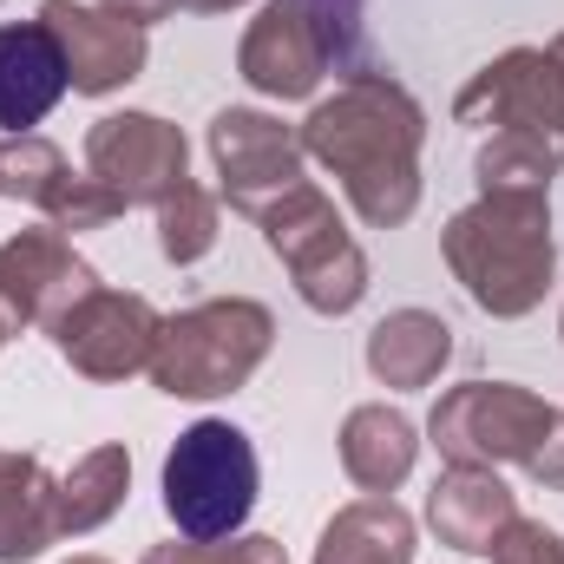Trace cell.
I'll use <instances>...</instances> for the list:
<instances>
[{"label":"cell","mask_w":564,"mask_h":564,"mask_svg":"<svg viewBox=\"0 0 564 564\" xmlns=\"http://www.w3.org/2000/svg\"><path fill=\"white\" fill-rule=\"evenodd\" d=\"M106 13H119V20H132V26H151V20H171L177 7L171 0H99Z\"/></svg>","instance_id":"83f0119b"},{"label":"cell","mask_w":564,"mask_h":564,"mask_svg":"<svg viewBox=\"0 0 564 564\" xmlns=\"http://www.w3.org/2000/svg\"><path fill=\"white\" fill-rule=\"evenodd\" d=\"M7 335H13V322H7V315H0V348H7Z\"/></svg>","instance_id":"f546056e"},{"label":"cell","mask_w":564,"mask_h":564,"mask_svg":"<svg viewBox=\"0 0 564 564\" xmlns=\"http://www.w3.org/2000/svg\"><path fill=\"white\" fill-rule=\"evenodd\" d=\"M237 73L263 99H315L328 79V40L308 13V0H263L257 20L237 40Z\"/></svg>","instance_id":"7c38bea8"},{"label":"cell","mask_w":564,"mask_h":564,"mask_svg":"<svg viewBox=\"0 0 564 564\" xmlns=\"http://www.w3.org/2000/svg\"><path fill=\"white\" fill-rule=\"evenodd\" d=\"M512 519H519V492L492 466H446L426 492L433 539L446 552H466V558H492V545L506 539Z\"/></svg>","instance_id":"5bb4252c"},{"label":"cell","mask_w":564,"mask_h":564,"mask_svg":"<svg viewBox=\"0 0 564 564\" xmlns=\"http://www.w3.org/2000/svg\"><path fill=\"white\" fill-rule=\"evenodd\" d=\"M66 564H106V558H66Z\"/></svg>","instance_id":"4dcf8cb0"},{"label":"cell","mask_w":564,"mask_h":564,"mask_svg":"<svg viewBox=\"0 0 564 564\" xmlns=\"http://www.w3.org/2000/svg\"><path fill=\"white\" fill-rule=\"evenodd\" d=\"M66 171L73 164H66V151L53 139H40V132H0V197L40 210Z\"/></svg>","instance_id":"7402d4cb"},{"label":"cell","mask_w":564,"mask_h":564,"mask_svg":"<svg viewBox=\"0 0 564 564\" xmlns=\"http://www.w3.org/2000/svg\"><path fill=\"white\" fill-rule=\"evenodd\" d=\"M177 13H230V7H243V0H171Z\"/></svg>","instance_id":"f1b7e54d"},{"label":"cell","mask_w":564,"mask_h":564,"mask_svg":"<svg viewBox=\"0 0 564 564\" xmlns=\"http://www.w3.org/2000/svg\"><path fill=\"white\" fill-rule=\"evenodd\" d=\"M414 459H421V433H414V421H408L401 408L361 401V408L341 421V473H348L361 492H394V486H408Z\"/></svg>","instance_id":"d6986e66"},{"label":"cell","mask_w":564,"mask_h":564,"mask_svg":"<svg viewBox=\"0 0 564 564\" xmlns=\"http://www.w3.org/2000/svg\"><path fill=\"white\" fill-rule=\"evenodd\" d=\"M295 139L328 177H341V191L368 230H401L421 210L426 112L401 79H388L375 66L348 73L328 99L308 106Z\"/></svg>","instance_id":"6da1fadb"},{"label":"cell","mask_w":564,"mask_h":564,"mask_svg":"<svg viewBox=\"0 0 564 564\" xmlns=\"http://www.w3.org/2000/svg\"><path fill=\"white\" fill-rule=\"evenodd\" d=\"M322 40H328V59H361L368 53V33H361V0H308Z\"/></svg>","instance_id":"484cf974"},{"label":"cell","mask_w":564,"mask_h":564,"mask_svg":"<svg viewBox=\"0 0 564 564\" xmlns=\"http://www.w3.org/2000/svg\"><path fill=\"white\" fill-rule=\"evenodd\" d=\"M217 230H224V217H217V197H210L204 184H177V191L158 204V257H164L171 270L204 263V257L217 250Z\"/></svg>","instance_id":"44dd1931"},{"label":"cell","mask_w":564,"mask_h":564,"mask_svg":"<svg viewBox=\"0 0 564 564\" xmlns=\"http://www.w3.org/2000/svg\"><path fill=\"white\" fill-rule=\"evenodd\" d=\"M59 479L46 473L40 453L0 446V564H26L46 545H59Z\"/></svg>","instance_id":"e0dca14e"},{"label":"cell","mask_w":564,"mask_h":564,"mask_svg":"<svg viewBox=\"0 0 564 564\" xmlns=\"http://www.w3.org/2000/svg\"><path fill=\"white\" fill-rule=\"evenodd\" d=\"M525 473H532V479H539L545 492H564V414H558V426H552V433L539 440V453L525 459Z\"/></svg>","instance_id":"4316f807"},{"label":"cell","mask_w":564,"mask_h":564,"mask_svg":"<svg viewBox=\"0 0 564 564\" xmlns=\"http://www.w3.org/2000/svg\"><path fill=\"white\" fill-rule=\"evenodd\" d=\"M558 335H564V315H558Z\"/></svg>","instance_id":"1f68e13d"},{"label":"cell","mask_w":564,"mask_h":564,"mask_svg":"<svg viewBox=\"0 0 564 564\" xmlns=\"http://www.w3.org/2000/svg\"><path fill=\"white\" fill-rule=\"evenodd\" d=\"M86 171L132 204H164L177 184H191V144L158 112H106L86 132Z\"/></svg>","instance_id":"30bf717a"},{"label":"cell","mask_w":564,"mask_h":564,"mask_svg":"<svg viewBox=\"0 0 564 564\" xmlns=\"http://www.w3.org/2000/svg\"><path fill=\"white\" fill-rule=\"evenodd\" d=\"M40 217H46L53 230L79 237V230H106L112 217H126V197H119V191H106L93 171H86V177H73V171H66V177L53 184V197L40 204Z\"/></svg>","instance_id":"603a6c76"},{"label":"cell","mask_w":564,"mask_h":564,"mask_svg":"<svg viewBox=\"0 0 564 564\" xmlns=\"http://www.w3.org/2000/svg\"><path fill=\"white\" fill-rule=\"evenodd\" d=\"M492 564H564V539L545 519H512L506 539L492 545Z\"/></svg>","instance_id":"d4e9b609"},{"label":"cell","mask_w":564,"mask_h":564,"mask_svg":"<svg viewBox=\"0 0 564 564\" xmlns=\"http://www.w3.org/2000/svg\"><path fill=\"white\" fill-rule=\"evenodd\" d=\"M257 230H263L270 257L289 270L295 295H302L315 315H348V308H361V295H368V257H361V243L348 237V224H341V210H335L328 191L295 184L289 197H276V204L257 217Z\"/></svg>","instance_id":"8992f818"},{"label":"cell","mask_w":564,"mask_h":564,"mask_svg":"<svg viewBox=\"0 0 564 564\" xmlns=\"http://www.w3.org/2000/svg\"><path fill=\"white\" fill-rule=\"evenodd\" d=\"M158 328H164V315L151 308V295H139V289H106V282H99V289L79 295L46 335H53L59 361H66L79 381L112 388V381H132V375L151 368Z\"/></svg>","instance_id":"ba28073f"},{"label":"cell","mask_w":564,"mask_h":564,"mask_svg":"<svg viewBox=\"0 0 564 564\" xmlns=\"http://www.w3.org/2000/svg\"><path fill=\"white\" fill-rule=\"evenodd\" d=\"M73 93L66 53L46 33V20H7L0 26V132H33L59 99Z\"/></svg>","instance_id":"9a60e30c"},{"label":"cell","mask_w":564,"mask_h":564,"mask_svg":"<svg viewBox=\"0 0 564 564\" xmlns=\"http://www.w3.org/2000/svg\"><path fill=\"white\" fill-rule=\"evenodd\" d=\"M204 144H210V164H217V191L243 217H263L276 197H289L295 184H308V151L295 139V126H282L276 112L224 106L210 119Z\"/></svg>","instance_id":"9c48e42d"},{"label":"cell","mask_w":564,"mask_h":564,"mask_svg":"<svg viewBox=\"0 0 564 564\" xmlns=\"http://www.w3.org/2000/svg\"><path fill=\"white\" fill-rule=\"evenodd\" d=\"M276 348V315L257 295H210L164 315L151 348V388L171 401H217L237 394Z\"/></svg>","instance_id":"277c9868"},{"label":"cell","mask_w":564,"mask_h":564,"mask_svg":"<svg viewBox=\"0 0 564 564\" xmlns=\"http://www.w3.org/2000/svg\"><path fill=\"white\" fill-rule=\"evenodd\" d=\"M126 492H132V453H126L119 440L79 453L73 473L59 479V499H53V512H59V539H86V532L112 525V519L126 512Z\"/></svg>","instance_id":"ffe728a7"},{"label":"cell","mask_w":564,"mask_h":564,"mask_svg":"<svg viewBox=\"0 0 564 564\" xmlns=\"http://www.w3.org/2000/svg\"><path fill=\"white\" fill-rule=\"evenodd\" d=\"M263 492V459L237 421H191L164 453V512L177 539H237L243 519L257 512Z\"/></svg>","instance_id":"5b68a950"},{"label":"cell","mask_w":564,"mask_h":564,"mask_svg":"<svg viewBox=\"0 0 564 564\" xmlns=\"http://www.w3.org/2000/svg\"><path fill=\"white\" fill-rule=\"evenodd\" d=\"M414 552H421V532L394 506V492L348 499L315 539V564H414Z\"/></svg>","instance_id":"ac0fdd59"},{"label":"cell","mask_w":564,"mask_h":564,"mask_svg":"<svg viewBox=\"0 0 564 564\" xmlns=\"http://www.w3.org/2000/svg\"><path fill=\"white\" fill-rule=\"evenodd\" d=\"M440 257L466 302L492 322H519L545 302L558 243H552V191H479L446 217Z\"/></svg>","instance_id":"3957f363"},{"label":"cell","mask_w":564,"mask_h":564,"mask_svg":"<svg viewBox=\"0 0 564 564\" xmlns=\"http://www.w3.org/2000/svg\"><path fill=\"white\" fill-rule=\"evenodd\" d=\"M40 20L66 53V79H73L79 99H106V93L132 86L144 73V59H151L144 26L106 13L99 0H40Z\"/></svg>","instance_id":"4fadbf2b"},{"label":"cell","mask_w":564,"mask_h":564,"mask_svg":"<svg viewBox=\"0 0 564 564\" xmlns=\"http://www.w3.org/2000/svg\"><path fill=\"white\" fill-rule=\"evenodd\" d=\"M453 119L486 132L473 158L479 191H552L564 171V33L486 59L453 99Z\"/></svg>","instance_id":"7a4b0ae2"},{"label":"cell","mask_w":564,"mask_h":564,"mask_svg":"<svg viewBox=\"0 0 564 564\" xmlns=\"http://www.w3.org/2000/svg\"><path fill=\"white\" fill-rule=\"evenodd\" d=\"M368 375L381 381V388H394V394H414V388H433L440 375H446V361H453V328H446V315H433V308H394V315H381L375 328H368Z\"/></svg>","instance_id":"2e32d148"},{"label":"cell","mask_w":564,"mask_h":564,"mask_svg":"<svg viewBox=\"0 0 564 564\" xmlns=\"http://www.w3.org/2000/svg\"><path fill=\"white\" fill-rule=\"evenodd\" d=\"M93 289H99V270L53 224H33L0 243V315L13 328H53Z\"/></svg>","instance_id":"8fae6325"},{"label":"cell","mask_w":564,"mask_h":564,"mask_svg":"<svg viewBox=\"0 0 564 564\" xmlns=\"http://www.w3.org/2000/svg\"><path fill=\"white\" fill-rule=\"evenodd\" d=\"M139 564H289L282 539L270 532H237V539H171V545H151Z\"/></svg>","instance_id":"cb8c5ba5"},{"label":"cell","mask_w":564,"mask_h":564,"mask_svg":"<svg viewBox=\"0 0 564 564\" xmlns=\"http://www.w3.org/2000/svg\"><path fill=\"white\" fill-rule=\"evenodd\" d=\"M558 426V408L519 381H459L440 394L426 440L446 466H525L539 440Z\"/></svg>","instance_id":"52a82bcc"}]
</instances>
